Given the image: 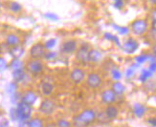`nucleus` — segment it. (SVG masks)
I'll return each instance as SVG.
<instances>
[{
  "label": "nucleus",
  "mask_w": 156,
  "mask_h": 127,
  "mask_svg": "<svg viewBox=\"0 0 156 127\" xmlns=\"http://www.w3.org/2000/svg\"><path fill=\"white\" fill-rule=\"evenodd\" d=\"M97 113L92 109H85L79 115L73 118V123L75 127H87L96 122Z\"/></svg>",
  "instance_id": "f257e3e1"
},
{
  "label": "nucleus",
  "mask_w": 156,
  "mask_h": 127,
  "mask_svg": "<svg viewBox=\"0 0 156 127\" xmlns=\"http://www.w3.org/2000/svg\"><path fill=\"white\" fill-rule=\"evenodd\" d=\"M16 113L18 122L29 120L33 115V106L27 104L23 101H19L16 107Z\"/></svg>",
  "instance_id": "f03ea898"
},
{
  "label": "nucleus",
  "mask_w": 156,
  "mask_h": 127,
  "mask_svg": "<svg viewBox=\"0 0 156 127\" xmlns=\"http://www.w3.org/2000/svg\"><path fill=\"white\" fill-rule=\"evenodd\" d=\"M150 25L146 19L138 18L130 23V30L135 36H144L147 33Z\"/></svg>",
  "instance_id": "7ed1b4c3"
},
{
  "label": "nucleus",
  "mask_w": 156,
  "mask_h": 127,
  "mask_svg": "<svg viewBox=\"0 0 156 127\" xmlns=\"http://www.w3.org/2000/svg\"><path fill=\"white\" fill-rule=\"evenodd\" d=\"M25 69L27 73L32 76H38L44 70V63L41 59H32L30 58L25 64Z\"/></svg>",
  "instance_id": "20e7f679"
},
{
  "label": "nucleus",
  "mask_w": 156,
  "mask_h": 127,
  "mask_svg": "<svg viewBox=\"0 0 156 127\" xmlns=\"http://www.w3.org/2000/svg\"><path fill=\"white\" fill-rule=\"evenodd\" d=\"M47 51L48 50L46 49L44 43L37 42L31 46L29 50V56L32 59H43Z\"/></svg>",
  "instance_id": "39448f33"
},
{
  "label": "nucleus",
  "mask_w": 156,
  "mask_h": 127,
  "mask_svg": "<svg viewBox=\"0 0 156 127\" xmlns=\"http://www.w3.org/2000/svg\"><path fill=\"white\" fill-rule=\"evenodd\" d=\"M56 108H57V105L52 99L45 98L42 100L41 103H40V105L38 107V110L44 116H51L55 113Z\"/></svg>",
  "instance_id": "423d86ee"
},
{
  "label": "nucleus",
  "mask_w": 156,
  "mask_h": 127,
  "mask_svg": "<svg viewBox=\"0 0 156 127\" xmlns=\"http://www.w3.org/2000/svg\"><path fill=\"white\" fill-rule=\"evenodd\" d=\"M78 50V43L76 39H68L60 46V53L63 55H73Z\"/></svg>",
  "instance_id": "0eeeda50"
},
{
  "label": "nucleus",
  "mask_w": 156,
  "mask_h": 127,
  "mask_svg": "<svg viewBox=\"0 0 156 127\" xmlns=\"http://www.w3.org/2000/svg\"><path fill=\"white\" fill-rule=\"evenodd\" d=\"M86 85L91 89H97L103 84V78L97 73H90L85 78Z\"/></svg>",
  "instance_id": "6e6552de"
},
{
  "label": "nucleus",
  "mask_w": 156,
  "mask_h": 127,
  "mask_svg": "<svg viewBox=\"0 0 156 127\" xmlns=\"http://www.w3.org/2000/svg\"><path fill=\"white\" fill-rule=\"evenodd\" d=\"M86 78V73L81 68H75L70 73V79L74 84H80Z\"/></svg>",
  "instance_id": "1a4fd4ad"
},
{
  "label": "nucleus",
  "mask_w": 156,
  "mask_h": 127,
  "mask_svg": "<svg viewBox=\"0 0 156 127\" xmlns=\"http://www.w3.org/2000/svg\"><path fill=\"white\" fill-rule=\"evenodd\" d=\"M89 47L86 44L81 45L80 48L76 51V59L80 63H87L89 62V58H88V53H89Z\"/></svg>",
  "instance_id": "9d476101"
},
{
  "label": "nucleus",
  "mask_w": 156,
  "mask_h": 127,
  "mask_svg": "<svg viewBox=\"0 0 156 127\" xmlns=\"http://www.w3.org/2000/svg\"><path fill=\"white\" fill-rule=\"evenodd\" d=\"M5 45L9 48L21 45V37L15 33H10L5 37Z\"/></svg>",
  "instance_id": "9b49d317"
},
{
  "label": "nucleus",
  "mask_w": 156,
  "mask_h": 127,
  "mask_svg": "<svg viewBox=\"0 0 156 127\" xmlns=\"http://www.w3.org/2000/svg\"><path fill=\"white\" fill-rule=\"evenodd\" d=\"M101 101L104 103L111 105L117 100V95L111 89H107L101 93Z\"/></svg>",
  "instance_id": "f8f14e48"
},
{
  "label": "nucleus",
  "mask_w": 156,
  "mask_h": 127,
  "mask_svg": "<svg viewBox=\"0 0 156 127\" xmlns=\"http://www.w3.org/2000/svg\"><path fill=\"white\" fill-rule=\"evenodd\" d=\"M37 100V95L34 91L29 90V91H26L21 96V100H20V101H23L27 104L33 106L36 103Z\"/></svg>",
  "instance_id": "ddd939ff"
},
{
  "label": "nucleus",
  "mask_w": 156,
  "mask_h": 127,
  "mask_svg": "<svg viewBox=\"0 0 156 127\" xmlns=\"http://www.w3.org/2000/svg\"><path fill=\"white\" fill-rule=\"evenodd\" d=\"M139 44L135 39L133 38H128L126 41L124 43V51L127 53H133L134 52H136V50L138 49Z\"/></svg>",
  "instance_id": "4468645a"
},
{
  "label": "nucleus",
  "mask_w": 156,
  "mask_h": 127,
  "mask_svg": "<svg viewBox=\"0 0 156 127\" xmlns=\"http://www.w3.org/2000/svg\"><path fill=\"white\" fill-rule=\"evenodd\" d=\"M27 77H28V74L24 69H20V70H16L12 71V78H13V82L16 83H22L24 82Z\"/></svg>",
  "instance_id": "2eb2a0df"
},
{
  "label": "nucleus",
  "mask_w": 156,
  "mask_h": 127,
  "mask_svg": "<svg viewBox=\"0 0 156 127\" xmlns=\"http://www.w3.org/2000/svg\"><path fill=\"white\" fill-rule=\"evenodd\" d=\"M40 91H41L42 95L48 97L51 96L52 94L55 91V86L53 85V83L49 82V81H42L41 84H40Z\"/></svg>",
  "instance_id": "dca6fc26"
},
{
  "label": "nucleus",
  "mask_w": 156,
  "mask_h": 127,
  "mask_svg": "<svg viewBox=\"0 0 156 127\" xmlns=\"http://www.w3.org/2000/svg\"><path fill=\"white\" fill-rule=\"evenodd\" d=\"M7 7H8V10L12 13H13V15H18V13H20L23 11L22 5L20 4L19 2L12 1V0H11V1L8 2V4H7Z\"/></svg>",
  "instance_id": "f3484780"
},
{
  "label": "nucleus",
  "mask_w": 156,
  "mask_h": 127,
  "mask_svg": "<svg viewBox=\"0 0 156 127\" xmlns=\"http://www.w3.org/2000/svg\"><path fill=\"white\" fill-rule=\"evenodd\" d=\"M88 58H89V62L98 63L101 61V58H103V55H101V53L97 49H90L89 53H88Z\"/></svg>",
  "instance_id": "a211bd4d"
},
{
  "label": "nucleus",
  "mask_w": 156,
  "mask_h": 127,
  "mask_svg": "<svg viewBox=\"0 0 156 127\" xmlns=\"http://www.w3.org/2000/svg\"><path fill=\"white\" fill-rule=\"evenodd\" d=\"M105 114H106V116L109 118L110 120H113L115 118H117L118 116H119V110L116 106H114V105H108L105 110Z\"/></svg>",
  "instance_id": "6ab92c4d"
},
{
  "label": "nucleus",
  "mask_w": 156,
  "mask_h": 127,
  "mask_svg": "<svg viewBox=\"0 0 156 127\" xmlns=\"http://www.w3.org/2000/svg\"><path fill=\"white\" fill-rule=\"evenodd\" d=\"M111 90L116 94L117 96H122L126 92V86L120 81H115L111 86Z\"/></svg>",
  "instance_id": "aec40b11"
},
{
  "label": "nucleus",
  "mask_w": 156,
  "mask_h": 127,
  "mask_svg": "<svg viewBox=\"0 0 156 127\" xmlns=\"http://www.w3.org/2000/svg\"><path fill=\"white\" fill-rule=\"evenodd\" d=\"M9 66L12 69V71L20 70V69H24L25 68V64L20 58H12V60L11 61Z\"/></svg>",
  "instance_id": "412c9836"
},
{
  "label": "nucleus",
  "mask_w": 156,
  "mask_h": 127,
  "mask_svg": "<svg viewBox=\"0 0 156 127\" xmlns=\"http://www.w3.org/2000/svg\"><path fill=\"white\" fill-rule=\"evenodd\" d=\"M10 51L13 58H20L24 53V48L21 45L13 47V48H10Z\"/></svg>",
  "instance_id": "4be33fe9"
},
{
  "label": "nucleus",
  "mask_w": 156,
  "mask_h": 127,
  "mask_svg": "<svg viewBox=\"0 0 156 127\" xmlns=\"http://www.w3.org/2000/svg\"><path fill=\"white\" fill-rule=\"evenodd\" d=\"M96 122H98L100 124H108L111 122V120L109 119V118L106 116V114H105V111H101V112L97 113Z\"/></svg>",
  "instance_id": "5701e85b"
},
{
  "label": "nucleus",
  "mask_w": 156,
  "mask_h": 127,
  "mask_svg": "<svg viewBox=\"0 0 156 127\" xmlns=\"http://www.w3.org/2000/svg\"><path fill=\"white\" fill-rule=\"evenodd\" d=\"M133 112L135 114V116L138 118H142L146 113V107L143 104L136 103L133 107Z\"/></svg>",
  "instance_id": "b1692460"
},
{
  "label": "nucleus",
  "mask_w": 156,
  "mask_h": 127,
  "mask_svg": "<svg viewBox=\"0 0 156 127\" xmlns=\"http://www.w3.org/2000/svg\"><path fill=\"white\" fill-rule=\"evenodd\" d=\"M29 127H44V122L39 118H31L28 120Z\"/></svg>",
  "instance_id": "393cba45"
},
{
  "label": "nucleus",
  "mask_w": 156,
  "mask_h": 127,
  "mask_svg": "<svg viewBox=\"0 0 156 127\" xmlns=\"http://www.w3.org/2000/svg\"><path fill=\"white\" fill-rule=\"evenodd\" d=\"M57 127H72V123L65 118H60L57 122Z\"/></svg>",
  "instance_id": "a878e982"
},
{
  "label": "nucleus",
  "mask_w": 156,
  "mask_h": 127,
  "mask_svg": "<svg viewBox=\"0 0 156 127\" xmlns=\"http://www.w3.org/2000/svg\"><path fill=\"white\" fill-rule=\"evenodd\" d=\"M57 57V53L56 52H54V51H47L46 53H45V56L43 57V59L45 60H52L54 58H56Z\"/></svg>",
  "instance_id": "bb28decb"
},
{
  "label": "nucleus",
  "mask_w": 156,
  "mask_h": 127,
  "mask_svg": "<svg viewBox=\"0 0 156 127\" xmlns=\"http://www.w3.org/2000/svg\"><path fill=\"white\" fill-rule=\"evenodd\" d=\"M8 62L6 61V59L4 57H0V72L5 71L7 68H8Z\"/></svg>",
  "instance_id": "cd10ccee"
},
{
  "label": "nucleus",
  "mask_w": 156,
  "mask_h": 127,
  "mask_svg": "<svg viewBox=\"0 0 156 127\" xmlns=\"http://www.w3.org/2000/svg\"><path fill=\"white\" fill-rule=\"evenodd\" d=\"M44 45L47 50H50L56 45V39H50L48 41H46V43H44Z\"/></svg>",
  "instance_id": "c85d7f7f"
},
{
  "label": "nucleus",
  "mask_w": 156,
  "mask_h": 127,
  "mask_svg": "<svg viewBox=\"0 0 156 127\" xmlns=\"http://www.w3.org/2000/svg\"><path fill=\"white\" fill-rule=\"evenodd\" d=\"M112 77L115 80H116V81H118V80L121 78L122 75L118 70H114V71H112Z\"/></svg>",
  "instance_id": "c756f323"
},
{
  "label": "nucleus",
  "mask_w": 156,
  "mask_h": 127,
  "mask_svg": "<svg viewBox=\"0 0 156 127\" xmlns=\"http://www.w3.org/2000/svg\"><path fill=\"white\" fill-rule=\"evenodd\" d=\"M10 117L12 120H17V117H16V109L15 108H12L11 109V112H10Z\"/></svg>",
  "instance_id": "7c9ffc66"
},
{
  "label": "nucleus",
  "mask_w": 156,
  "mask_h": 127,
  "mask_svg": "<svg viewBox=\"0 0 156 127\" xmlns=\"http://www.w3.org/2000/svg\"><path fill=\"white\" fill-rule=\"evenodd\" d=\"M147 122H148V124H150L151 126H152V127H156V118H148Z\"/></svg>",
  "instance_id": "2f4dec72"
},
{
  "label": "nucleus",
  "mask_w": 156,
  "mask_h": 127,
  "mask_svg": "<svg viewBox=\"0 0 156 127\" xmlns=\"http://www.w3.org/2000/svg\"><path fill=\"white\" fill-rule=\"evenodd\" d=\"M18 127H29L28 120H22V122H19Z\"/></svg>",
  "instance_id": "473e14b6"
},
{
  "label": "nucleus",
  "mask_w": 156,
  "mask_h": 127,
  "mask_svg": "<svg viewBox=\"0 0 156 127\" xmlns=\"http://www.w3.org/2000/svg\"><path fill=\"white\" fill-rule=\"evenodd\" d=\"M151 21H156V8H154L151 12Z\"/></svg>",
  "instance_id": "72a5a7b5"
},
{
  "label": "nucleus",
  "mask_w": 156,
  "mask_h": 127,
  "mask_svg": "<svg viewBox=\"0 0 156 127\" xmlns=\"http://www.w3.org/2000/svg\"><path fill=\"white\" fill-rule=\"evenodd\" d=\"M0 127H9V122L8 120H2L1 122H0Z\"/></svg>",
  "instance_id": "f704fd0d"
},
{
  "label": "nucleus",
  "mask_w": 156,
  "mask_h": 127,
  "mask_svg": "<svg viewBox=\"0 0 156 127\" xmlns=\"http://www.w3.org/2000/svg\"><path fill=\"white\" fill-rule=\"evenodd\" d=\"M151 29L153 33H156V21H151Z\"/></svg>",
  "instance_id": "c9c22d12"
},
{
  "label": "nucleus",
  "mask_w": 156,
  "mask_h": 127,
  "mask_svg": "<svg viewBox=\"0 0 156 127\" xmlns=\"http://www.w3.org/2000/svg\"><path fill=\"white\" fill-rule=\"evenodd\" d=\"M152 51H153V53H154V56L156 57V43L153 45V48H152Z\"/></svg>",
  "instance_id": "e433bc0d"
},
{
  "label": "nucleus",
  "mask_w": 156,
  "mask_h": 127,
  "mask_svg": "<svg viewBox=\"0 0 156 127\" xmlns=\"http://www.w3.org/2000/svg\"><path fill=\"white\" fill-rule=\"evenodd\" d=\"M150 2H151L152 5H155V6H156V0H150Z\"/></svg>",
  "instance_id": "4c0bfd02"
},
{
  "label": "nucleus",
  "mask_w": 156,
  "mask_h": 127,
  "mask_svg": "<svg viewBox=\"0 0 156 127\" xmlns=\"http://www.w3.org/2000/svg\"><path fill=\"white\" fill-rule=\"evenodd\" d=\"M0 8H1V2H0Z\"/></svg>",
  "instance_id": "58836bf2"
}]
</instances>
